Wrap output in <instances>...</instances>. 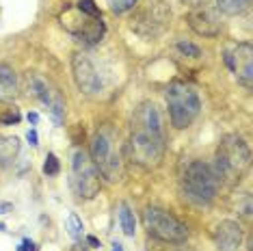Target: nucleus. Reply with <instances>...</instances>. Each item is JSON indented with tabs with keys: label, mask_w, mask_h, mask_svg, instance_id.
<instances>
[{
	"label": "nucleus",
	"mask_w": 253,
	"mask_h": 251,
	"mask_svg": "<svg viewBox=\"0 0 253 251\" xmlns=\"http://www.w3.org/2000/svg\"><path fill=\"white\" fill-rule=\"evenodd\" d=\"M167 150L163 117L154 102H143L132 117L130 156L136 165L154 169L163 163Z\"/></svg>",
	"instance_id": "f257e3e1"
},
{
	"label": "nucleus",
	"mask_w": 253,
	"mask_h": 251,
	"mask_svg": "<svg viewBox=\"0 0 253 251\" xmlns=\"http://www.w3.org/2000/svg\"><path fill=\"white\" fill-rule=\"evenodd\" d=\"M251 165V150L245 143L243 136L238 134H227L216 147V165L214 171L221 178V182L236 184L245 178L247 169Z\"/></svg>",
	"instance_id": "f03ea898"
},
{
	"label": "nucleus",
	"mask_w": 253,
	"mask_h": 251,
	"mask_svg": "<svg viewBox=\"0 0 253 251\" xmlns=\"http://www.w3.org/2000/svg\"><path fill=\"white\" fill-rule=\"evenodd\" d=\"M91 161L97 167L102 178L108 182H119L124 178V161L119 150V134L115 128L104 126L93 134L91 141Z\"/></svg>",
	"instance_id": "7ed1b4c3"
},
{
	"label": "nucleus",
	"mask_w": 253,
	"mask_h": 251,
	"mask_svg": "<svg viewBox=\"0 0 253 251\" xmlns=\"http://www.w3.org/2000/svg\"><path fill=\"white\" fill-rule=\"evenodd\" d=\"M218 186H221V178L216 175L214 167H210L208 163L193 161L182 173L184 197H188L199 206H206L216 197Z\"/></svg>",
	"instance_id": "20e7f679"
},
{
	"label": "nucleus",
	"mask_w": 253,
	"mask_h": 251,
	"mask_svg": "<svg viewBox=\"0 0 253 251\" xmlns=\"http://www.w3.org/2000/svg\"><path fill=\"white\" fill-rule=\"evenodd\" d=\"M167 106L169 117L175 128H188L201 111L199 93L186 83H171L167 89Z\"/></svg>",
	"instance_id": "39448f33"
},
{
	"label": "nucleus",
	"mask_w": 253,
	"mask_h": 251,
	"mask_svg": "<svg viewBox=\"0 0 253 251\" xmlns=\"http://www.w3.org/2000/svg\"><path fill=\"white\" fill-rule=\"evenodd\" d=\"M72 188L78 197L93 199L100 193V171L91 161V156L84 150H74L72 154Z\"/></svg>",
	"instance_id": "423d86ee"
},
{
	"label": "nucleus",
	"mask_w": 253,
	"mask_h": 251,
	"mask_svg": "<svg viewBox=\"0 0 253 251\" xmlns=\"http://www.w3.org/2000/svg\"><path fill=\"white\" fill-rule=\"evenodd\" d=\"M143 223H145V230L154 238H158L163 243H184L188 238V227L163 208H147L143 212Z\"/></svg>",
	"instance_id": "0eeeda50"
},
{
	"label": "nucleus",
	"mask_w": 253,
	"mask_h": 251,
	"mask_svg": "<svg viewBox=\"0 0 253 251\" xmlns=\"http://www.w3.org/2000/svg\"><path fill=\"white\" fill-rule=\"evenodd\" d=\"M63 26L76 37V42H80L83 45H95L102 42L106 33V26L100 18H93V15L83 13L78 7L76 9H67L65 15H63Z\"/></svg>",
	"instance_id": "6e6552de"
},
{
	"label": "nucleus",
	"mask_w": 253,
	"mask_h": 251,
	"mask_svg": "<svg viewBox=\"0 0 253 251\" xmlns=\"http://www.w3.org/2000/svg\"><path fill=\"white\" fill-rule=\"evenodd\" d=\"M28 89L48 108L50 119H52L56 126H61L63 119H65V100H63L61 91L56 89L48 78H43L42 74H31V76H28Z\"/></svg>",
	"instance_id": "1a4fd4ad"
},
{
	"label": "nucleus",
	"mask_w": 253,
	"mask_h": 251,
	"mask_svg": "<svg viewBox=\"0 0 253 251\" xmlns=\"http://www.w3.org/2000/svg\"><path fill=\"white\" fill-rule=\"evenodd\" d=\"M225 65L232 70L236 81L245 87L253 83V45L251 43H234L225 50Z\"/></svg>",
	"instance_id": "9d476101"
},
{
	"label": "nucleus",
	"mask_w": 253,
	"mask_h": 251,
	"mask_svg": "<svg viewBox=\"0 0 253 251\" xmlns=\"http://www.w3.org/2000/svg\"><path fill=\"white\" fill-rule=\"evenodd\" d=\"M72 70H74V78H76L78 89L83 91V93L95 95V93H100V91H102V87H104L100 72L95 70L93 61H91L87 54H83V52H80V54H74V59H72Z\"/></svg>",
	"instance_id": "9b49d317"
},
{
	"label": "nucleus",
	"mask_w": 253,
	"mask_h": 251,
	"mask_svg": "<svg viewBox=\"0 0 253 251\" xmlns=\"http://www.w3.org/2000/svg\"><path fill=\"white\" fill-rule=\"evenodd\" d=\"M188 26L193 28L201 37H216L221 33V18L218 11L208 7V4H199L188 13Z\"/></svg>",
	"instance_id": "f8f14e48"
},
{
	"label": "nucleus",
	"mask_w": 253,
	"mask_h": 251,
	"mask_svg": "<svg viewBox=\"0 0 253 251\" xmlns=\"http://www.w3.org/2000/svg\"><path fill=\"white\" fill-rule=\"evenodd\" d=\"M214 241L218 251H240V247H243V230L236 221H221L216 225Z\"/></svg>",
	"instance_id": "ddd939ff"
},
{
	"label": "nucleus",
	"mask_w": 253,
	"mask_h": 251,
	"mask_svg": "<svg viewBox=\"0 0 253 251\" xmlns=\"http://www.w3.org/2000/svg\"><path fill=\"white\" fill-rule=\"evenodd\" d=\"M18 154H20L18 136H0V165H2V167L13 165Z\"/></svg>",
	"instance_id": "4468645a"
},
{
	"label": "nucleus",
	"mask_w": 253,
	"mask_h": 251,
	"mask_svg": "<svg viewBox=\"0 0 253 251\" xmlns=\"http://www.w3.org/2000/svg\"><path fill=\"white\" fill-rule=\"evenodd\" d=\"M117 216H119V227L126 236H134L136 232V219H134V212L128 208V204H119L117 208Z\"/></svg>",
	"instance_id": "2eb2a0df"
},
{
	"label": "nucleus",
	"mask_w": 253,
	"mask_h": 251,
	"mask_svg": "<svg viewBox=\"0 0 253 251\" xmlns=\"http://www.w3.org/2000/svg\"><path fill=\"white\" fill-rule=\"evenodd\" d=\"M251 0H216V11H223L225 15H238L249 9Z\"/></svg>",
	"instance_id": "dca6fc26"
},
{
	"label": "nucleus",
	"mask_w": 253,
	"mask_h": 251,
	"mask_svg": "<svg viewBox=\"0 0 253 251\" xmlns=\"http://www.w3.org/2000/svg\"><path fill=\"white\" fill-rule=\"evenodd\" d=\"M0 81H2V84L7 87V91L11 95L15 98V93H18V78H15V72L11 70L9 65H0Z\"/></svg>",
	"instance_id": "f3484780"
},
{
	"label": "nucleus",
	"mask_w": 253,
	"mask_h": 251,
	"mask_svg": "<svg viewBox=\"0 0 253 251\" xmlns=\"http://www.w3.org/2000/svg\"><path fill=\"white\" fill-rule=\"evenodd\" d=\"M67 232H70V236L74 238V241H80V238H83L84 225H83V221L78 219L76 212H72L70 216H67Z\"/></svg>",
	"instance_id": "a211bd4d"
},
{
	"label": "nucleus",
	"mask_w": 253,
	"mask_h": 251,
	"mask_svg": "<svg viewBox=\"0 0 253 251\" xmlns=\"http://www.w3.org/2000/svg\"><path fill=\"white\" fill-rule=\"evenodd\" d=\"M106 2L113 13H126V11H130L139 0H106Z\"/></svg>",
	"instance_id": "6ab92c4d"
},
{
	"label": "nucleus",
	"mask_w": 253,
	"mask_h": 251,
	"mask_svg": "<svg viewBox=\"0 0 253 251\" xmlns=\"http://www.w3.org/2000/svg\"><path fill=\"white\" fill-rule=\"evenodd\" d=\"M61 171V165H59V158L54 154H48L45 156V163H43V173L45 175H56Z\"/></svg>",
	"instance_id": "aec40b11"
},
{
	"label": "nucleus",
	"mask_w": 253,
	"mask_h": 251,
	"mask_svg": "<svg viewBox=\"0 0 253 251\" xmlns=\"http://www.w3.org/2000/svg\"><path fill=\"white\" fill-rule=\"evenodd\" d=\"M78 9L87 15H93V18H100V9L95 7V0H78Z\"/></svg>",
	"instance_id": "412c9836"
},
{
	"label": "nucleus",
	"mask_w": 253,
	"mask_h": 251,
	"mask_svg": "<svg viewBox=\"0 0 253 251\" xmlns=\"http://www.w3.org/2000/svg\"><path fill=\"white\" fill-rule=\"evenodd\" d=\"M177 50H180L182 54H186V56H193V59H197V56L201 54L197 45H193V43H188V42H177Z\"/></svg>",
	"instance_id": "4be33fe9"
},
{
	"label": "nucleus",
	"mask_w": 253,
	"mask_h": 251,
	"mask_svg": "<svg viewBox=\"0 0 253 251\" xmlns=\"http://www.w3.org/2000/svg\"><path fill=\"white\" fill-rule=\"evenodd\" d=\"M20 119H22V115H20L18 111H11V113H4V115H0V124H4V126L20 124Z\"/></svg>",
	"instance_id": "5701e85b"
},
{
	"label": "nucleus",
	"mask_w": 253,
	"mask_h": 251,
	"mask_svg": "<svg viewBox=\"0 0 253 251\" xmlns=\"http://www.w3.org/2000/svg\"><path fill=\"white\" fill-rule=\"evenodd\" d=\"M18 251H37V245L31 241V238H24V241L20 243V247H18Z\"/></svg>",
	"instance_id": "b1692460"
},
{
	"label": "nucleus",
	"mask_w": 253,
	"mask_h": 251,
	"mask_svg": "<svg viewBox=\"0 0 253 251\" xmlns=\"http://www.w3.org/2000/svg\"><path fill=\"white\" fill-rule=\"evenodd\" d=\"M26 139H28V143H31L33 147H35V145L39 143V136H37V130H35V128H31V130H28V132H26Z\"/></svg>",
	"instance_id": "393cba45"
},
{
	"label": "nucleus",
	"mask_w": 253,
	"mask_h": 251,
	"mask_svg": "<svg viewBox=\"0 0 253 251\" xmlns=\"http://www.w3.org/2000/svg\"><path fill=\"white\" fill-rule=\"evenodd\" d=\"M9 100H13V95L7 91V87L2 84V81H0V102H9Z\"/></svg>",
	"instance_id": "a878e982"
},
{
	"label": "nucleus",
	"mask_w": 253,
	"mask_h": 251,
	"mask_svg": "<svg viewBox=\"0 0 253 251\" xmlns=\"http://www.w3.org/2000/svg\"><path fill=\"white\" fill-rule=\"evenodd\" d=\"M243 214L245 216H251V197L245 199V206H243Z\"/></svg>",
	"instance_id": "bb28decb"
},
{
	"label": "nucleus",
	"mask_w": 253,
	"mask_h": 251,
	"mask_svg": "<svg viewBox=\"0 0 253 251\" xmlns=\"http://www.w3.org/2000/svg\"><path fill=\"white\" fill-rule=\"evenodd\" d=\"M87 243H89L93 249H95V247H100V241H97L95 236H87Z\"/></svg>",
	"instance_id": "cd10ccee"
},
{
	"label": "nucleus",
	"mask_w": 253,
	"mask_h": 251,
	"mask_svg": "<svg viewBox=\"0 0 253 251\" xmlns=\"http://www.w3.org/2000/svg\"><path fill=\"white\" fill-rule=\"evenodd\" d=\"M28 122H31V124H37V122H39V115H37V113H28Z\"/></svg>",
	"instance_id": "c85d7f7f"
},
{
	"label": "nucleus",
	"mask_w": 253,
	"mask_h": 251,
	"mask_svg": "<svg viewBox=\"0 0 253 251\" xmlns=\"http://www.w3.org/2000/svg\"><path fill=\"white\" fill-rule=\"evenodd\" d=\"M111 251H124V247H122V245H119V243H115Z\"/></svg>",
	"instance_id": "c756f323"
},
{
	"label": "nucleus",
	"mask_w": 253,
	"mask_h": 251,
	"mask_svg": "<svg viewBox=\"0 0 253 251\" xmlns=\"http://www.w3.org/2000/svg\"><path fill=\"white\" fill-rule=\"evenodd\" d=\"M74 251H87V249H84V245H76V249Z\"/></svg>",
	"instance_id": "7c9ffc66"
}]
</instances>
